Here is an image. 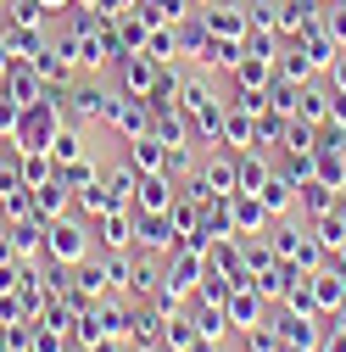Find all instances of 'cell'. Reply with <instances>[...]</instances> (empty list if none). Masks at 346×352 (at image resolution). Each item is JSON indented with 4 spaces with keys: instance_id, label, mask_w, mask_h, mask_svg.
Instances as JSON below:
<instances>
[{
    "instance_id": "1",
    "label": "cell",
    "mask_w": 346,
    "mask_h": 352,
    "mask_svg": "<svg viewBox=\"0 0 346 352\" xmlns=\"http://www.w3.org/2000/svg\"><path fill=\"white\" fill-rule=\"evenodd\" d=\"M56 252H62V257L84 252V235H78V230H56Z\"/></svg>"
},
{
    "instance_id": "2",
    "label": "cell",
    "mask_w": 346,
    "mask_h": 352,
    "mask_svg": "<svg viewBox=\"0 0 346 352\" xmlns=\"http://www.w3.org/2000/svg\"><path fill=\"white\" fill-rule=\"evenodd\" d=\"M135 146H140V151H135V162H140V168H157V162H162L157 140H135Z\"/></svg>"
},
{
    "instance_id": "3",
    "label": "cell",
    "mask_w": 346,
    "mask_h": 352,
    "mask_svg": "<svg viewBox=\"0 0 346 352\" xmlns=\"http://www.w3.org/2000/svg\"><path fill=\"white\" fill-rule=\"evenodd\" d=\"M140 201H146V207H151V212H157V207H168V196H162V179H151V185H146V196H140Z\"/></svg>"
},
{
    "instance_id": "4",
    "label": "cell",
    "mask_w": 346,
    "mask_h": 352,
    "mask_svg": "<svg viewBox=\"0 0 346 352\" xmlns=\"http://www.w3.org/2000/svg\"><path fill=\"white\" fill-rule=\"evenodd\" d=\"M212 23H218V28H224V34H240V17H235V12H229V6H218V17H212Z\"/></svg>"
},
{
    "instance_id": "5",
    "label": "cell",
    "mask_w": 346,
    "mask_h": 352,
    "mask_svg": "<svg viewBox=\"0 0 346 352\" xmlns=\"http://www.w3.org/2000/svg\"><path fill=\"white\" fill-rule=\"evenodd\" d=\"M128 78H135V90H146V84H151V67H146V62H135V67H128Z\"/></svg>"
},
{
    "instance_id": "6",
    "label": "cell",
    "mask_w": 346,
    "mask_h": 352,
    "mask_svg": "<svg viewBox=\"0 0 346 352\" xmlns=\"http://www.w3.org/2000/svg\"><path fill=\"white\" fill-rule=\"evenodd\" d=\"M39 6H62V0H39Z\"/></svg>"
}]
</instances>
